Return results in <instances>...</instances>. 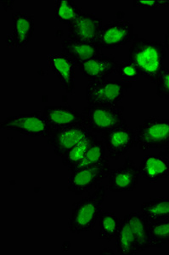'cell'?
Segmentation results:
<instances>
[{
    "label": "cell",
    "mask_w": 169,
    "mask_h": 255,
    "mask_svg": "<svg viewBox=\"0 0 169 255\" xmlns=\"http://www.w3.org/2000/svg\"><path fill=\"white\" fill-rule=\"evenodd\" d=\"M11 18L13 32L7 36L6 44L11 48L27 46L35 31L34 16L17 11L12 14Z\"/></svg>",
    "instance_id": "13"
},
{
    "label": "cell",
    "mask_w": 169,
    "mask_h": 255,
    "mask_svg": "<svg viewBox=\"0 0 169 255\" xmlns=\"http://www.w3.org/2000/svg\"><path fill=\"white\" fill-rule=\"evenodd\" d=\"M100 254H111V255H114L115 253L112 250H110V249H105V250L100 251Z\"/></svg>",
    "instance_id": "32"
},
{
    "label": "cell",
    "mask_w": 169,
    "mask_h": 255,
    "mask_svg": "<svg viewBox=\"0 0 169 255\" xmlns=\"http://www.w3.org/2000/svg\"><path fill=\"white\" fill-rule=\"evenodd\" d=\"M165 149H166V150H165L164 152H162V153L160 154H162V155H164L165 157H168V156L169 155V147L165 148Z\"/></svg>",
    "instance_id": "33"
},
{
    "label": "cell",
    "mask_w": 169,
    "mask_h": 255,
    "mask_svg": "<svg viewBox=\"0 0 169 255\" xmlns=\"http://www.w3.org/2000/svg\"><path fill=\"white\" fill-rule=\"evenodd\" d=\"M134 27L128 20H113L103 26L96 44L100 49H116L133 40Z\"/></svg>",
    "instance_id": "8"
},
{
    "label": "cell",
    "mask_w": 169,
    "mask_h": 255,
    "mask_svg": "<svg viewBox=\"0 0 169 255\" xmlns=\"http://www.w3.org/2000/svg\"><path fill=\"white\" fill-rule=\"evenodd\" d=\"M121 221L115 212H101L99 216V239L111 242L117 237Z\"/></svg>",
    "instance_id": "23"
},
{
    "label": "cell",
    "mask_w": 169,
    "mask_h": 255,
    "mask_svg": "<svg viewBox=\"0 0 169 255\" xmlns=\"http://www.w3.org/2000/svg\"><path fill=\"white\" fill-rule=\"evenodd\" d=\"M0 126L2 129L15 131L21 135L42 137L47 139L55 131L47 121L44 113L40 112L7 117L1 122Z\"/></svg>",
    "instance_id": "5"
},
{
    "label": "cell",
    "mask_w": 169,
    "mask_h": 255,
    "mask_svg": "<svg viewBox=\"0 0 169 255\" xmlns=\"http://www.w3.org/2000/svg\"><path fill=\"white\" fill-rule=\"evenodd\" d=\"M139 178V168L130 157H127L123 165L111 170L108 189L114 193L130 192L137 187Z\"/></svg>",
    "instance_id": "12"
},
{
    "label": "cell",
    "mask_w": 169,
    "mask_h": 255,
    "mask_svg": "<svg viewBox=\"0 0 169 255\" xmlns=\"http://www.w3.org/2000/svg\"><path fill=\"white\" fill-rule=\"evenodd\" d=\"M157 94L160 98L169 101V68L164 67L156 84Z\"/></svg>",
    "instance_id": "28"
},
{
    "label": "cell",
    "mask_w": 169,
    "mask_h": 255,
    "mask_svg": "<svg viewBox=\"0 0 169 255\" xmlns=\"http://www.w3.org/2000/svg\"><path fill=\"white\" fill-rule=\"evenodd\" d=\"M117 65L118 62L115 57L102 54L77 64V67L82 75L87 78L88 81L92 82L107 79L108 77L117 72Z\"/></svg>",
    "instance_id": "14"
},
{
    "label": "cell",
    "mask_w": 169,
    "mask_h": 255,
    "mask_svg": "<svg viewBox=\"0 0 169 255\" xmlns=\"http://www.w3.org/2000/svg\"><path fill=\"white\" fill-rule=\"evenodd\" d=\"M117 73L120 79L126 83H131L136 81L140 78V73L137 67L132 63L131 61H123L118 63L117 67Z\"/></svg>",
    "instance_id": "27"
},
{
    "label": "cell",
    "mask_w": 169,
    "mask_h": 255,
    "mask_svg": "<svg viewBox=\"0 0 169 255\" xmlns=\"http://www.w3.org/2000/svg\"><path fill=\"white\" fill-rule=\"evenodd\" d=\"M134 7H140L147 10H155L161 7H169V0H135Z\"/></svg>",
    "instance_id": "29"
},
{
    "label": "cell",
    "mask_w": 169,
    "mask_h": 255,
    "mask_svg": "<svg viewBox=\"0 0 169 255\" xmlns=\"http://www.w3.org/2000/svg\"><path fill=\"white\" fill-rule=\"evenodd\" d=\"M90 133L83 124L61 128L54 131L47 139V144L52 148L57 157H62Z\"/></svg>",
    "instance_id": "11"
},
{
    "label": "cell",
    "mask_w": 169,
    "mask_h": 255,
    "mask_svg": "<svg viewBox=\"0 0 169 255\" xmlns=\"http://www.w3.org/2000/svg\"><path fill=\"white\" fill-rule=\"evenodd\" d=\"M43 113L54 130L83 124L81 113L70 106L46 107Z\"/></svg>",
    "instance_id": "17"
},
{
    "label": "cell",
    "mask_w": 169,
    "mask_h": 255,
    "mask_svg": "<svg viewBox=\"0 0 169 255\" xmlns=\"http://www.w3.org/2000/svg\"><path fill=\"white\" fill-rule=\"evenodd\" d=\"M167 51L160 41L137 38L128 49V61L140 71V75L156 84L164 68Z\"/></svg>",
    "instance_id": "1"
},
{
    "label": "cell",
    "mask_w": 169,
    "mask_h": 255,
    "mask_svg": "<svg viewBox=\"0 0 169 255\" xmlns=\"http://www.w3.org/2000/svg\"><path fill=\"white\" fill-rule=\"evenodd\" d=\"M105 194V186L100 184L74 205L68 221V229L71 233L80 234L92 232L95 228L102 212Z\"/></svg>",
    "instance_id": "2"
},
{
    "label": "cell",
    "mask_w": 169,
    "mask_h": 255,
    "mask_svg": "<svg viewBox=\"0 0 169 255\" xmlns=\"http://www.w3.org/2000/svg\"><path fill=\"white\" fill-rule=\"evenodd\" d=\"M15 3V1H1V4L3 5L6 12L10 11L13 9Z\"/></svg>",
    "instance_id": "30"
},
{
    "label": "cell",
    "mask_w": 169,
    "mask_h": 255,
    "mask_svg": "<svg viewBox=\"0 0 169 255\" xmlns=\"http://www.w3.org/2000/svg\"><path fill=\"white\" fill-rule=\"evenodd\" d=\"M95 139H97V134L89 133L87 137H85L84 139H82L79 144L73 146L64 156L61 157L62 164L67 167V168L77 165L83 159V157H84L87 149Z\"/></svg>",
    "instance_id": "24"
},
{
    "label": "cell",
    "mask_w": 169,
    "mask_h": 255,
    "mask_svg": "<svg viewBox=\"0 0 169 255\" xmlns=\"http://www.w3.org/2000/svg\"><path fill=\"white\" fill-rule=\"evenodd\" d=\"M83 125L94 134L112 130L126 124L124 108L120 105H88L81 111Z\"/></svg>",
    "instance_id": "3"
},
{
    "label": "cell",
    "mask_w": 169,
    "mask_h": 255,
    "mask_svg": "<svg viewBox=\"0 0 169 255\" xmlns=\"http://www.w3.org/2000/svg\"><path fill=\"white\" fill-rule=\"evenodd\" d=\"M115 239L117 251L119 255H134L139 254L137 239L129 226L126 215L121 221V226Z\"/></svg>",
    "instance_id": "20"
},
{
    "label": "cell",
    "mask_w": 169,
    "mask_h": 255,
    "mask_svg": "<svg viewBox=\"0 0 169 255\" xmlns=\"http://www.w3.org/2000/svg\"><path fill=\"white\" fill-rule=\"evenodd\" d=\"M129 226L137 239L138 252L149 249V223L140 212H131L126 215Z\"/></svg>",
    "instance_id": "21"
},
{
    "label": "cell",
    "mask_w": 169,
    "mask_h": 255,
    "mask_svg": "<svg viewBox=\"0 0 169 255\" xmlns=\"http://www.w3.org/2000/svg\"><path fill=\"white\" fill-rule=\"evenodd\" d=\"M108 151V156L113 160L123 157L132 147L135 145V131L126 123L112 130L101 134Z\"/></svg>",
    "instance_id": "10"
},
{
    "label": "cell",
    "mask_w": 169,
    "mask_h": 255,
    "mask_svg": "<svg viewBox=\"0 0 169 255\" xmlns=\"http://www.w3.org/2000/svg\"><path fill=\"white\" fill-rule=\"evenodd\" d=\"M131 83L120 80H98L88 82L86 88V100L88 105H117L122 102L126 90Z\"/></svg>",
    "instance_id": "7"
},
{
    "label": "cell",
    "mask_w": 169,
    "mask_h": 255,
    "mask_svg": "<svg viewBox=\"0 0 169 255\" xmlns=\"http://www.w3.org/2000/svg\"><path fill=\"white\" fill-rule=\"evenodd\" d=\"M111 171V164L108 159L98 165L74 170L67 180V190L75 195L89 192L100 185L103 180L107 179Z\"/></svg>",
    "instance_id": "6"
},
{
    "label": "cell",
    "mask_w": 169,
    "mask_h": 255,
    "mask_svg": "<svg viewBox=\"0 0 169 255\" xmlns=\"http://www.w3.org/2000/svg\"><path fill=\"white\" fill-rule=\"evenodd\" d=\"M135 145L142 152L169 147V119L152 116L135 128Z\"/></svg>",
    "instance_id": "4"
},
{
    "label": "cell",
    "mask_w": 169,
    "mask_h": 255,
    "mask_svg": "<svg viewBox=\"0 0 169 255\" xmlns=\"http://www.w3.org/2000/svg\"><path fill=\"white\" fill-rule=\"evenodd\" d=\"M48 62L61 83L62 89L72 95L75 90L76 63L64 53L50 54L48 55Z\"/></svg>",
    "instance_id": "15"
},
{
    "label": "cell",
    "mask_w": 169,
    "mask_h": 255,
    "mask_svg": "<svg viewBox=\"0 0 169 255\" xmlns=\"http://www.w3.org/2000/svg\"><path fill=\"white\" fill-rule=\"evenodd\" d=\"M164 45L167 52L169 54V22L168 27H167L166 32L164 35Z\"/></svg>",
    "instance_id": "31"
},
{
    "label": "cell",
    "mask_w": 169,
    "mask_h": 255,
    "mask_svg": "<svg viewBox=\"0 0 169 255\" xmlns=\"http://www.w3.org/2000/svg\"><path fill=\"white\" fill-rule=\"evenodd\" d=\"M139 173L151 183L166 179L169 176V159L162 154L147 155L140 162Z\"/></svg>",
    "instance_id": "16"
},
{
    "label": "cell",
    "mask_w": 169,
    "mask_h": 255,
    "mask_svg": "<svg viewBox=\"0 0 169 255\" xmlns=\"http://www.w3.org/2000/svg\"><path fill=\"white\" fill-rule=\"evenodd\" d=\"M62 53L79 64L102 55L101 49L96 44H88L66 38L62 41Z\"/></svg>",
    "instance_id": "18"
},
{
    "label": "cell",
    "mask_w": 169,
    "mask_h": 255,
    "mask_svg": "<svg viewBox=\"0 0 169 255\" xmlns=\"http://www.w3.org/2000/svg\"><path fill=\"white\" fill-rule=\"evenodd\" d=\"M169 244V219L149 223V247L162 248Z\"/></svg>",
    "instance_id": "25"
},
{
    "label": "cell",
    "mask_w": 169,
    "mask_h": 255,
    "mask_svg": "<svg viewBox=\"0 0 169 255\" xmlns=\"http://www.w3.org/2000/svg\"><path fill=\"white\" fill-rule=\"evenodd\" d=\"M103 26L102 19L93 14L83 12L67 25L68 38L88 44H96Z\"/></svg>",
    "instance_id": "9"
},
{
    "label": "cell",
    "mask_w": 169,
    "mask_h": 255,
    "mask_svg": "<svg viewBox=\"0 0 169 255\" xmlns=\"http://www.w3.org/2000/svg\"><path fill=\"white\" fill-rule=\"evenodd\" d=\"M105 143L103 140H99L97 139L91 144L89 148L87 149V152L83 157V159L77 164L73 166L72 168H68V170L72 173L74 170L79 169V168H86L89 166L98 165L99 163H102L107 159L105 157Z\"/></svg>",
    "instance_id": "22"
},
{
    "label": "cell",
    "mask_w": 169,
    "mask_h": 255,
    "mask_svg": "<svg viewBox=\"0 0 169 255\" xmlns=\"http://www.w3.org/2000/svg\"><path fill=\"white\" fill-rule=\"evenodd\" d=\"M55 20L68 25L83 12L73 0H57L55 3Z\"/></svg>",
    "instance_id": "26"
},
{
    "label": "cell",
    "mask_w": 169,
    "mask_h": 255,
    "mask_svg": "<svg viewBox=\"0 0 169 255\" xmlns=\"http://www.w3.org/2000/svg\"><path fill=\"white\" fill-rule=\"evenodd\" d=\"M140 214L148 223L169 219V197H156L141 204Z\"/></svg>",
    "instance_id": "19"
}]
</instances>
